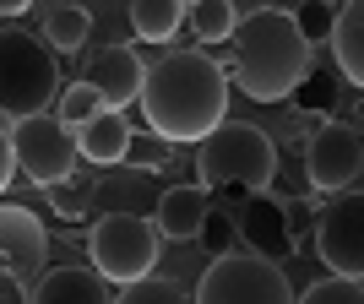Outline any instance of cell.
<instances>
[{"instance_id":"1","label":"cell","mask_w":364,"mask_h":304,"mask_svg":"<svg viewBox=\"0 0 364 304\" xmlns=\"http://www.w3.org/2000/svg\"><path fill=\"white\" fill-rule=\"evenodd\" d=\"M141 114L152 136L164 141H201L213 136L228 114V71L207 49H180L147 71L141 82Z\"/></svg>"},{"instance_id":"2","label":"cell","mask_w":364,"mask_h":304,"mask_svg":"<svg viewBox=\"0 0 364 304\" xmlns=\"http://www.w3.org/2000/svg\"><path fill=\"white\" fill-rule=\"evenodd\" d=\"M228 44H234V82L256 104L289 98L299 87V76L310 71V49L294 33V11H277V6L240 16V28H234Z\"/></svg>"},{"instance_id":"3","label":"cell","mask_w":364,"mask_h":304,"mask_svg":"<svg viewBox=\"0 0 364 304\" xmlns=\"http://www.w3.org/2000/svg\"><path fill=\"white\" fill-rule=\"evenodd\" d=\"M196 174L201 190H223V185H240V190H267L277 174V147L267 131L245 120H223L213 136H201L196 147Z\"/></svg>"},{"instance_id":"4","label":"cell","mask_w":364,"mask_h":304,"mask_svg":"<svg viewBox=\"0 0 364 304\" xmlns=\"http://www.w3.org/2000/svg\"><path fill=\"white\" fill-rule=\"evenodd\" d=\"M60 98V65H55V49L38 38V33H0V109L11 120H33V114H49V104Z\"/></svg>"},{"instance_id":"5","label":"cell","mask_w":364,"mask_h":304,"mask_svg":"<svg viewBox=\"0 0 364 304\" xmlns=\"http://www.w3.org/2000/svg\"><path fill=\"white\" fill-rule=\"evenodd\" d=\"M87 256L104 283H120V288L141 283V277H152V261H158V228L136 212H109L92 223Z\"/></svg>"},{"instance_id":"6","label":"cell","mask_w":364,"mask_h":304,"mask_svg":"<svg viewBox=\"0 0 364 304\" xmlns=\"http://www.w3.org/2000/svg\"><path fill=\"white\" fill-rule=\"evenodd\" d=\"M191 304H294V283L277 261L261 256H218L196 283Z\"/></svg>"},{"instance_id":"7","label":"cell","mask_w":364,"mask_h":304,"mask_svg":"<svg viewBox=\"0 0 364 304\" xmlns=\"http://www.w3.org/2000/svg\"><path fill=\"white\" fill-rule=\"evenodd\" d=\"M11 152H16V168H22L28 180H38L44 190L76 174V136L65 131L60 120H55V114H33V120H16V131H11Z\"/></svg>"},{"instance_id":"8","label":"cell","mask_w":364,"mask_h":304,"mask_svg":"<svg viewBox=\"0 0 364 304\" xmlns=\"http://www.w3.org/2000/svg\"><path fill=\"white\" fill-rule=\"evenodd\" d=\"M359 163H364V136L359 125H321L316 136H310V147H304V174H310V190H326V196H337V190H353L359 185Z\"/></svg>"},{"instance_id":"9","label":"cell","mask_w":364,"mask_h":304,"mask_svg":"<svg viewBox=\"0 0 364 304\" xmlns=\"http://www.w3.org/2000/svg\"><path fill=\"white\" fill-rule=\"evenodd\" d=\"M316 250L332 266V277H359L364 272V196H359V185L337 190V201L321 212Z\"/></svg>"},{"instance_id":"10","label":"cell","mask_w":364,"mask_h":304,"mask_svg":"<svg viewBox=\"0 0 364 304\" xmlns=\"http://www.w3.org/2000/svg\"><path fill=\"white\" fill-rule=\"evenodd\" d=\"M240 223H234V234H240L250 250H256L261 261H289L294 256V234H289V201H277L272 190H256V196L245 201Z\"/></svg>"},{"instance_id":"11","label":"cell","mask_w":364,"mask_h":304,"mask_svg":"<svg viewBox=\"0 0 364 304\" xmlns=\"http://www.w3.org/2000/svg\"><path fill=\"white\" fill-rule=\"evenodd\" d=\"M44 223L28 212V207H0V256H6V272L22 283V288H38V277H44Z\"/></svg>"},{"instance_id":"12","label":"cell","mask_w":364,"mask_h":304,"mask_svg":"<svg viewBox=\"0 0 364 304\" xmlns=\"http://www.w3.org/2000/svg\"><path fill=\"white\" fill-rule=\"evenodd\" d=\"M98 98H104V109H125L131 98H141V82H147V65H141L136 49H125V44H109L98 49L87 60V76H82Z\"/></svg>"},{"instance_id":"13","label":"cell","mask_w":364,"mask_h":304,"mask_svg":"<svg viewBox=\"0 0 364 304\" xmlns=\"http://www.w3.org/2000/svg\"><path fill=\"white\" fill-rule=\"evenodd\" d=\"M207 190L201 185H174V190H164L158 196V239H196L201 217H207Z\"/></svg>"},{"instance_id":"14","label":"cell","mask_w":364,"mask_h":304,"mask_svg":"<svg viewBox=\"0 0 364 304\" xmlns=\"http://www.w3.org/2000/svg\"><path fill=\"white\" fill-rule=\"evenodd\" d=\"M76 136V158H87V163H125V141H131V120H125L120 109H104V114H92Z\"/></svg>"},{"instance_id":"15","label":"cell","mask_w":364,"mask_h":304,"mask_svg":"<svg viewBox=\"0 0 364 304\" xmlns=\"http://www.w3.org/2000/svg\"><path fill=\"white\" fill-rule=\"evenodd\" d=\"M33 304H114V299H109L98 272H87V266H55V272L38 277Z\"/></svg>"},{"instance_id":"16","label":"cell","mask_w":364,"mask_h":304,"mask_svg":"<svg viewBox=\"0 0 364 304\" xmlns=\"http://www.w3.org/2000/svg\"><path fill=\"white\" fill-rule=\"evenodd\" d=\"M332 49H337V65L348 71V82L359 87V82H364V6H359V0H348V11H337Z\"/></svg>"},{"instance_id":"17","label":"cell","mask_w":364,"mask_h":304,"mask_svg":"<svg viewBox=\"0 0 364 304\" xmlns=\"http://www.w3.org/2000/svg\"><path fill=\"white\" fill-rule=\"evenodd\" d=\"M185 22V6L180 0H131V33L141 44H168Z\"/></svg>"},{"instance_id":"18","label":"cell","mask_w":364,"mask_h":304,"mask_svg":"<svg viewBox=\"0 0 364 304\" xmlns=\"http://www.w3.org/2000/svg\"><path fill=\"white\" fill-rule=\"evenodd\" d=\"M87 33H92L87 6H49V11H44V44L60 49V55L87 49Z\"/></svg>"},{"instance_id":"19","label":"cell","mask_w":364,"mask_h":304,"mask_svg":"<svg viewBox=\"0 0 364 304\" xmlns=\"http://www.w3.org/2000/svg\"><path fill=\"white\" fill-rule=\"evenodd\" d=\"M191 28H196L201 44H228L234 38V28H240V6L234 0H201V6H191Z\"/></svg>"},{"instance_id":"20","label":"cell","mask_w":364,"mask_h":304,"mask_svg":"<svg viewBox=\"0 0 364 304\" xmlns=\"http://www.w3.org/2000/svg\"><path fill=\"white\" fill-rule=\"evenodd\" d=\"M92 114H104V98H98L87 82H76V87H60V109H55V120H60L65 131H82Z\"/></svg>"},{"instance_id":"21","label":"cell","mask_w":364,"mask_h":304,"mask_svg":"<svg viewBox=\"0 0 364 304\" xmlns=\"http://www.w3.org/2000/svg\"><path fill=\"white\" fill-rule=\"evenodd\" d=\"M87 201H92V180H87V174H71V180L49 185V207H55L60 217H71V223L87 217Z\"/></svg>"},{"instance_id":"22","label":"cell","mask_w":364,"mask_h":304,"mask_svg":"<svg viewBox=\"0 0 364 304\" xmlns=\"http://www.w3.org/2000/svg\"><path fill=\"white\" fill-rule=\"evenodd\" d=\"M294 104H299L304 114H326V109L337 104V82L326 71H304L299 87H294Z\"/></svg>"},{"instance_id":"23","label":"cell","mask_w":364,"mask_h":304,"mask_svg":"<svg viewBox=\"0 0 364 304\" xmlns=\"http://www.w3.org/2000/svg\"><path fill=\"white\" fill-rule=\"evenodd\" d=\"M332 22H337V11H332V6H321V0H310V6L294 11V33L304 38V49L326 44V38H332Z\"/></svg>"},{"instance_id":"24","label":"cell","mask_w":364,"mask_h":304,"mask_svg":"<svg viewBox=\"0 0 364 304\" xmlns=\"http://www.w3.org/2000/svg\"><path fill=\"white\" fill-rule=\"evenodd\" d=\"M114 304H191L180 293V283H168V277H141V283H125V293Z\"/></svg>"},{"instance_id":"25","label":"cell","mask_w":364,"mask_h":304,"mask_svg":"<svg viewBox=\"0 0 364 304\" xmlns=\"http://www.w3.org/2000/svg\"><path fill=\"white\" fill-rule=\"evenodd\" d=\"M294 304H364V288H359V277H326V283H310L304 299Z\"/></svg>"},{"instance_id":"26","label":"cell","mask_w":364,"mask_h":304,"mask_svg":"<svg viewBox=\"0 0 364 304\" xmlns=\"http://www.w3.org/2000/svg\"><path fill=\"white\" fill-rule=\"evenodd\" d=\"M196 239L207 244V256H228L234 250V217L223 212V207H207V217H201V228H196Z\"/></svg>"},{"instance_id":"27","label":"cell","mask_w":364,"mask_h":304,"mask_svg":"<svg viewBox=\"0 0 364 304\" xmlns=\"http://www.w3.org/2000/svg\"><path fill=\"white\" fill-rule=\"evenodd\" d=\"M125 158L141 168H158V158H164V136H131L125 141Z\"/></svg>"},{"instance_id":"28","label":"cell","mask_w":364,"mask_h":304,"mask_svg":"<svg viewBox=\"0 0 364 304\" xmlns=\"http://www.w3.org/2000/svg\"><path fill=\"white\" fill-rule=\"evenodd\" d=\"M16 180V152H11V131H0V190Z\"/></svg>"},{"instance_id":"29","label":"cell","mask_w":364,"mask_h":304,"mask_svg":"<svg viewBox=\"0 0 364 304\" xmlns=\"http://www.w3.org/2000/svg\"><path fill=\"white\" fill-rule=\"evenodd\" d=\"M0 304H33V299H28V288H22L11 272H0Z\"/></svg>"},{"instance_id":"30","label":"cell","mask_w":364,"mask_h":304,"mask_svg":"<svg viewBox=\"0 0 364 304\" xmlns=\"http://www.w3.org/2000/svg\"><path fill=\"white\" fill-rule=\"evenodd\" d=\"M28 11V0H0V16H22Z\"/></svg>"}]
</instances>
